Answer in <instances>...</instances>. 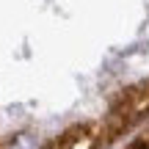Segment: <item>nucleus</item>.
<instances>
[{
  "label": "nucleus",
  "instance_id": "f03ea898",
  "mask_svg": "<svg viewBox=\"0 0 149 149\" xmlns=\"http://www.w3.org/2000/svg\"><path fill=\"white\" fill-rule=\"evenodd\" d=\"M8 149H39V138H36V135H31V133H19V135L11 138Z\"/></svg>",
  "mask_w": 149,
  "mask_h": 149
},
{
  "label": "nucleus",
  "instance_id": "f257e3e1",
  "mask_svg": "<svg viewBox=\"0 0 149 149\" xmlns=\"http://www.w3.org/2000/svg\"><path fill=\"white\" fill-rule=\"evenodd\" d=\"M146 111H149V83L127 91L124 100H122V105L113 108V113H119L122 119H127V124H133L135 119H141Z\"/></svg>",
  "mask_w": 149,
  "mask_h": 149
}]
</instances>
